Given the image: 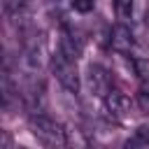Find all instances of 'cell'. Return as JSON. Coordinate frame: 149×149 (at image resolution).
I'll use <instances>...</instances> for the list:
<instances>
[{
	"label": "cell",
	"instance_id": "12",
	"mask_svg": "<svg viewBox=\"0 0 149 149\" xmlns=\"http://www.w3.org/2000/svg\"><path fill=\"white\" fill-rule=\"evenodd\" d=\"M135 100H137L140 112H142V114H149V91L140 88V91H137V95H135Z\"/></svg>",
	"mask_w": 149,
	"mask_h": 149
},
{
	"label": "cell",
	"instance_id": "9",
	"mask_svg": "<svg viewBox=\"0 0 149 149\" xmlns=\"http://www.w3.org/2000/svg\"><path fill=\"white\" fill-rule=\"evenodd\" d=\"M65 147H72V149H88V140H86L79 130H74V133H68V130H65Z\"/></svg>",
	"mask_w": 149,
	"mask_h": 149
},
{
	"label": "cell",
	"instance_id": "5",
	"mask_svg": "<svg viewBox=\"0 0 149 149\" xmlns=\"http://www.w3.org/2000/svg\"><path fill=\"white\" fill-rule=\"evenodd\" d=\"M102 102H105L107 114L114 116V119H123V116L130 112V98H128L126 93L116 91V88H112V91L102 98Z\"/></svg>",
	"mask_w": 149,
	"mask_h": 149
},
{
	"label": "cell",
	"instance_id": "7",
	"mask_svg": "<svg viewBox=\"0 0 149 149\" xmlns=\"http://www.w3.org/2000/svg\"><path fill=\"white\" fill-rule=\"evenodd\" d=\"M19 100V93L14 88V84L7 79V77H0V107L5 109H12Z\"/></svg>",
	"mask_w": 149,
	"mask_h": 149
},
{
	"label": "cell",
	"instance_id": "3",
	"mask_svg": "<svg viewBox=\"0 0 149 149\" xmlns=\"http://www.w3.org/2000/svg\"><path fill=\"white\" fill-rule=\"evenodd\" d=\"M86 86L91 91V95H98V98H105L109 91H112V72L98 63H91L88 70H86Z\"/></svg>",
	"mask_w": 149,
	"mask_h": 149
},
{
	"label": "cell",
	"instance_id": "15",
	"mask_svg": "<svg viewBox=\"0 0 149 149\" xmlns=\"http://www.w3.org/2000/svg\"><path fill=\"white\" fill-rule=\"evenodd\" d=\"M0 58H2V44H0Z\"/></svg>",
	"mask_w": 149,
	"mask_h": 149
},
{
	"label": "cell",
	"instance_id": "6",
	"mask_svg": "<svg viewBox=\"0 0 149 149\" xmlns=\"http://www.w3.org/2000/svg\"><path fill=\"white\" fill-rule=\"evenodd\" d=\"M58 54L77 61L81 56V42H79V37L72 35V33H68V30H63L61 33V40H58Z\"/></svg>",
	"mask_w": 149,
	"mask_h": 149
},
{
	"label": "cell",
	"instance_id": "4",
	"mask_svg": "<svg viewBox=\"0 0 149 149\" xmlns=\"http://www.w3.org/2000/svg\"><path fill=\"white\" fill-rule=\"evenodd\" d=\"M109 47H112V51H116V54H130V49L135 47L133 30H130L126 23H116V26L109 30Z\"/></svg>",
	"mask_w": 149,
	"mask_h": 149
},
{
	"label": "cell",
	"instance_id": "13",
	"mask_svg": "<svg viewBox=\"0 0 149 149\" xmlns=\"http://www.w3.org/2000/svg\"><path fill=\"white\" fill-rule=\"evenodd\" d=\"M28 2L30 0H7V7H9V12H21Z\"/></svg>",
	"mask_w": 149,
	"mask_h": 149
},
{
	"label": "cell",
	"instance_id": "11",
	"mask_svg": "<svg viewBox=\"0 0 149 149\" xmlns=\"http://www.w3.org/2000/svg\"><path fill=\"white\" fill-rule=\"evenodd\" d=\"M72 9L79 14H88L95 9V0H72Z\"/></svg>",
	"mask_w": 149,
	"mask_h": 149
},
{
	"label": "cell",
	"instance_id": "8",
	"mask_svg": "<svg viewBox=\"0 0 149 149\" xmlns=\"http://www.w3.org/2000/svg\"><path fill=\"white\" fill-rule=\"evenodd\" d=\"M123 149H149V133L144 128H140L135 135H130L123 142Z\"/></svg>",
	"mask_w": 149,
	"mask_h": 149
},
{
	"label": "cell",
	"instance_id": "14",
	"mask_svg": "<svg viewBox=\"0 0 149 149\" xmlns=\"http://www.w3.org/2000/svg\"><path fill=\"white\" fill-rule=\"evenodd\" d=\"M144 23L149 26V9H147V14H144Z\"/></svg>",
	"mask_w": 149,
	"mask_h": 149
},
{
	"label": "cell",
	"instance_id": "10",
	"mask_svg": "<svg viewBox=\"0 0 149 149\" xmlns=\"http://www.w3.org/2000/svg\"><path fill=\"white\" fill-rule=\"evenodd\" d=\"M114 12L123 21L130 19V14H133V0H114Z\"/></svg>",
	"mask_w": 149,
	"mask_h": 149
},
{
	"label": "cell",
	"instance_id": "1",
	"mask_svg": "<svg viewBox=\"0 0 149 149\" xmlns=\"http://www.w3.org/2000/svg\"><path fill=\"white\" fill-rule=\"evenodd\" d=\"M30 130L47 147H56V149L65 147V128L47 114H33L30 116Z\"/></svg>",
	"mask_w": 149,
	"mask_h": 149
},
{
	"label": "cell",
	"instance_id": "2",
	"mask_svg": "<svg viewBox=\"0 0 149 149\" xmlns=\"http://www.w3.org/2000/svg\"><path fill=\"white\" fill-rule=\"evenodd\" d=\"M51 72L54 77L58 79V84L70 91V93H77L79 91V70H77V61L63 56V54H54L51 58Z\"/></svg>",
	"mask_w": 149,
	"mask_h": 149
}]
</instances>
